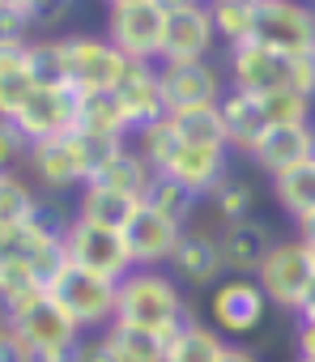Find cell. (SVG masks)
<instances>
[{"label":"cell","mask_w":315,"mask_h":362,"mask_svg":"<svg viewBox=\"0 0 315 362\" xmlns=\"http://www.w3.org/2000/svg\"><path fill=\"white\" fill-rule=\"evenodd\" d=\"M115 320L171 341L188 320H196V311L184 298V281L171 269H132L119 281V311H115Z\"/></svg>","instance_id":"obj_1"},{"label":"cell","mask_w":315,"mask_h":362,"mask_svg":"<svg viewBox=\"0 0 315 362\" xmlns=\"http://www.w3.org/2000/svg\"><path fill=\"white\" fill-rule=\"evenodd\" d=\"M226 73H230V86L247 94L302 90L315 98V56H285L251 39V43L226 47Z\"/></svg>","instance_id":"obj_2"},{"label":"cell","mask_w":315,"mask_h":362,"mask_svg":"<svg viewBox=\"0 0 315 362\" xmlns=\"http://www.w3.org/2000/svg\"><path fill=\"white\" fill-rule=\"evenodd\" d=\"M5 328H13L39 354V362H73V354L85 337V328L52 298V290H39L35 298L5 307Z\"/></svg>","instance_id":"obj_3"},{"label":"cell","mask_w":315,"mask_h":362,"mask_svg":"<svg viewBox=\"0 0 315 362\" xmlns=\"http://www.w3.org/2000/svg\"><path fill=\"white\" fill-rule=\"evenodd\" d=\"M56 52H60L64 81L77 94H111V90H119V81L136 64L107 35H85V30L81 35H56Z\"/></svg>","instance_id":"obj_4"},{"label":"cell","mask_w":315,"mask_h":362,"mask_svg":"<svg viewBox=\"0 0 315 362\" xmlns=\"http://www.w3.org/2000/svg\"><path fill=\"white\" fill-rule=\"evenodd\" d=\"M268 311H273V298L264 294V286L256 277H222L209 298H205V315L218 332H226L230 341H247L256 337L264 324H268Z\"/></svg>","instance_id":"obj_5"},{"label":"cell","mask_w":315,"mask_h":362,"mask_svg":"<svg viewBox=\"0 0 315 362\" xmlns=\"http://www.w3.org/2000/svg\"><path fill=\"white\" fill-rule=\"evenodd\" d=\"M47 290L85 332H102L119 311V281H111L102 273H90V269H81L73 260L60 269V277Z\"/></svg>","instance_id":"obj_6"},{"label":"cell","mask_w":315,"mask_h":362,"mask_svg":"<svg viewBox=\"0 0 315 362\" xmlns=\"http://www.w3.org/2000/svg\"><path fill=\"white\" fill-rule=\"evenodd\" d=\"M256 281L264 286V294L273 298L277 311L298 315L302 303H307L311 290H315V260H311L307 239H302V235L277 239V247L268 252V260H264V269L256 273Z\"/></svg>","instance_id":"obj_7"},{"label":"cell","mask_w":315,"mask_h":362,"mask_svg":"<svg viewBox=\"0 0 315 362\" xmlns=\"http://www.w3.org/2000/svg\"><path fill=\"white\" fill-rule=\"evenodd\" d=\"M102 35L136 64H158L162 60V39H167V9L153 0H124L107 5Z\"/></svg>","instance_id":"obj_8"},{"label":"cell","mask_w":315,"mask_h":362,"mask_svg":"<svg viewBox=\"0 0 315 362\" xmlns=\"http://www.w3.org/2000/svg\"><path fill=\"white\" fill-rule=\"evenodd\" d=\"M77 107H81V94L64 81H39L26 103L13 111V115H0L26 132V141H47V136H60V132H73L77 128Z\"/></svg>","instance_id":"obj_9"},{"label":"cell","mask_w":315,"mask_h":362,"mask_svg":"<svg viewBox=\"0 0 315 362\" xmlns=\"http://www.w3.org/2000/svg\"><path fill=\"white\" fill-rule=\"evenodd\" d=\"M64 243H69V260H73V264H81V269H90V273H102V277H111V281H124V277L136 269L124 230L102 226V222H90V218H81V214L73 218V230H69Z\"/></svg>","instance_id":"obj_10"},{"label":"cell","mask_w":315,"mask_h":362,"mask_svg":"<svg viewBox=\"0 0 315 362\" xmlns=\"http://www.w3.org/2000/svg\"><path fill=\"white\" fill-rule=\"evenodd\" d=\"M167 269H171L184 286H192V290H213L222 277H230V273H226V256H222L218 222H213V218H196V222H188L184 235H179V247H175V256H171Z\"/></svg>","instance_id":"obj_11"},{"label":"cell","mask_w":315,"mask_h":362,"mask_svg":"<svg viewBox=\"0 0 315 362\" xmlns=\"http://www.w3.org/2000/svg\"><path fill=\"white\" fill-rule=\"evenodd\" d=\"M256 43L285 56H315V5L311 0H264L256 13Z\"/></svg>","instance_id":"obj_12"},{"label":"cell","mask_w":315,"mask_h":362,"mask_svg":"<svg viewBox=\"0 0 315 362\" xmlns=\"http://www.w3.org/2000/svg\"><path fill=\"white\" fill-rule=\"evenodd\" d=\"M218 43V26L209 13V0H196L188 9L167 13V39H162V60L158 64H184V60H209Z\"/></svg>","instance_id":"obj_13"},{"label":"cell","mask_w":315,"mask_h":362,"mask_svg":"<svg viewBox=\"0 0 315 362\" xmlns=\"http://www.w3.org/2000/svg\"><path fill=\"white\" fill-rule=\"evenodd\" d=\"M179 235H184V222L158 214L145 201H141V209L124 226V239H128V252H132L136 269H167L175 247H179Z\"/></svg>","instance_id":"obj_14"},{"label":"cell","mask_w":315,"mask_h":362,"mask_svg":"<svg viewBox=\"0 0 315 362\" xmlns=\"http://www.w3.org/2000/svg\"><path fill=\"white\" fill-rule=\"evenodd\" d=\"M234 149L230 145H196V141H179L175 145V153L167 158V166H162V175H171L175 184H184V188H192L201 201L222 184V179L234 170Z\"/></svg>","instance_id":"obj_15"},{"label":"cell","mask_w":315,"mask_h":362,"mask_svg":"<svg viewBox=\"0 0 315 362\" xmlns=\"http://www.w3.org/2000/svg\"><path fill=\"white\" fill-rule=\"evenodd\" d=\"M162 86L175 107H205V103H222L230 90V73L226 64L209 60H184V64H162Z\"/></svg>","instance_id":"obj_16"},{"label":"cell","mask_w":315,"mask_h":362,"mask_svg":"<svg viewBox=\"0 0 315 362\" xmlns=\"http://www.w3.org/2000/svg\"><path fill=\"white\" fill-rule=\"evenodd\" d=\"M222 235V256H226V273L234 277H256L268 260V252L277 247V235L268 230L264 218H243V222H226L218 226Z\"/></svg>","instance_id":"obj_17"},{"label":"cell","mask_w":315,"mask_h":362,"mask_svg":"<svg viewBox=\"0 0 315 362\" xmlns=\"http://www.w3.org/2000/svg\"><path fill=\"white\" fill-rule=\"evenodd\" d=\"M115 94H119V103H124V111L136 128L171 115V98H167V86H162V64H132Z\"/></svg>","instance_id":"obj_18"},{"label":"cell","mask_w":315,"mask_h":362,"mask_svg":"<svg viewBox=\"0 0 315 362\" xmlns=\"http://www.w3.org/2000/svg\"><path fill=\"white\" fill-rule=\"evenodd\" d=\"M311 145H315V124H285V128H268L247 158L273 179L298 162H311Z\"/></svg>","instance_id":"obj_19"},{"label":"cell","mask_w":315,"mask_h":362,"mask_svg":"<svg viewBox=\"0 0 315 362\" xmlns=\"http://www.w3.org/2000/svg\"><path fill=\"white\" fill-rule=\"evenodd\" d=\"M222 119H226V141L234 153H251L256 141L268 132V119L260 111V94H247V90H226L222 98Z\"/></svg>","instance_id":"obj_20"},{"label":"cell","mask_w":315,"mask_h":362,"mask_svg":"<svg viewBox=\"0 0 315 362\" xmlns=\"http://www.w3.org/2000/svg\"><path fill=\"white\" fill-rule=\"evenodd\" d=\"M77 128L94 132V136H107V141H132L136 124L128 119L119 94H81V107H77Z\"/></svg>","instance_id":"obj_21"},{"label":"cell","mask_w":315,"mask_h":362,"mask_svg":"<svg viewBox=\"0 0 315 362\" xmlns=\"http://www.w3.org/2000/svg\"><path fill=\"white\" fill-rule=\"evenodd\" d=\"M73 205H77V214L90 218V222H102V226L124 230L128 218L141 209V197H132V192H124V188H111V184H85Z\"/></svg>","instance_id":"obj_22"},{"label":"cell","mask_w":315,"mask_h":362,"mask_svg":"<svg viewBox=\"0 0 315 362\" xmlns=\"http://www.w3.org/2000/svg\"><path fill=\"white\" fill-rule=\"evenodd\" d=\"M98 337H102L111 362H167V341L162 337L145 332V328H132L124 320H111Z\"/></svg>","instance_id":"obj_23"},{"label":"cell","mask_w":315,"mask_h":362,"mask_svg":"<svg viewBox=\"0 0 315 362\" xmlns=\"http://www.w3.org/2000/svg\"><path fill=\"white\" fill-rule=\"evenodd\" d=\"M226 345H230V337L196 315L167 341V362H222Z\"/></svg>","instance_id":"obj_24"},{"label":"cell","mask_w":315,"mask_h":362,"mask_svg":"<svg viewBox=\"0 0 315 362\" xmlns=\"http://www.w3.org/2000/svg\"><path fill=\"white\" fill-rule=\"evenodd\" d=\"M153 162L128 141V145H119L107 162H102V170L90 179V184H111V188H124V192H132V197H141L145 201V188L153 184Z\"/></svg>","instance_id":"obj_25"},{"label":"cell","mask_w":315,"mask_h":362,"mask_svg":"<svg viewBox=\"0 0 315 362\" xmlns=\"http://www.w3.org/2000/svg\"><path fill=\"white\" fill-rule=\"evenodd\" d=\"M273 201L294 226L302 218H311L315 214V162H298V166L273 175Z\"/></svg>","instance_id":"obj_26"},{"label":"cell","mask_w":315,"mask_h":362,"mask_svg":"<svg viewBox=\"0 0 315 362\" xmlns=\"http://www.w3.org/2000/svg\"><path fill=\"white\" fill-rule=\"evenodd\" d=\"M256 205H260V192H256L251 179L239 175V170H230L222 184L205 197V209H209V218H213L218 226H226V222H243V218H256Z\"/></svg>","instance_id":"obj_27"},{"label":"cell","mask_w":315,"mask_h":362,"mask_svg":"<svg viewBox=\"0 0 315 362\" xmlns=\"http://www.w3.org/2000/svg\"><path fill=\"white\" fill-rule=\"evenodd\" d=\"M43 201V188L22 170V166H5L0 170V226L26 222Z\"/></svg>","instance_id":"obj_28"},{"label":"cell","mask_w":315,"mask_h":362,"mask_svg":"<svg viewBox=\"0 0 315 362\" xmlns=\"http://www.w3.org/2000/svg\"><path fill=\"white\" fill-rule=\"evenodd\" d=\"M264 0H209V13L218 26V43L222 47H239L256 39V13Z\"/></svg>","instance_id":"obj_29"},{"label":"cell","mask_w":315,"mask_h":362,"mask_svg":"<svg viewBox=\"0 0 315 362\" xmlns=\"http://www.w3.org/2000/svg\"><path fill=\"white\" fill-rule=\"evenodd\" d=\"M171 128L179 132V141H196V145H230L226 141V119H222V103H205V107H175Z\"/></svg>","instance_id":"obj_30"},{"label":"cell","mask_w":315,"mask_h":362,"mask_svg":"<svg viewBox=\"0 0 315 362\" xmlns=\"http://www.w3.org/2000/svg\"><path fill=\"white\" fill-rule=\"evenodd\" d=\"M145 205H153L158 214H167V218H175V222H196L201 218V209H205V201L192 192V188H184V184H175L171 175H162L158 170L153 175V184L145 188Z\"/></svg>","instance_id":"obj_31"},{"label":"cell","mask_w":315,"mask_h":362,"mask_svg":"<svg viewBox=\"0 0 315 362\" xmlns=\"http://www.w3.org/2000/svg\"><path fill=\"white\" fill-rule=\"evenodd\" d=\"M260 111H264L268 128L315 124V98L302 94V90H273V94H260Z\"/></svg>","instance_id":"obj_32"},{"label":"cell","mask_w":315,"mask_h":362,"mask_svg":"<svg viewBox=\"0 0 315 362\" xmlns=\"http://www.w3.org/2000/svg\"><path fill=\"white\" fill-rule=\"evenodd\" d=\"M43 286V277L30 269V260L22 256H0V307H18L26 298H35Z\"/></svg>","instance_id":"obj_33"},{"label":"cell","mask_w":315,"mask_h":362,"mask_svg":"<svg viewBox=\"0 0 315 362\" xmlns=\"http://www.w3.org/2000/svg\"><path fill=\"white\" fill-rule=\"evenodd\" d=\"M132 145L153 162V170H162L167 166V158L175 153V145H179V132L171 128V119H153V124H145V128H136L132 132Z\"/></svg>","instance_id":"obj_34"},{"label":"cell","mask_w":315,"mask_h":362,"mask_svg":"<svg viewBox=\"0 0 315 362\" xmlns=\"http://www.w3.org/2000/svg\"><path fill=\"white\" fill-rule=\"evenodd\" d=\"M18 9L30 18V26L39 35H47V30H56L64 22V13L73 9V0H26V5H18Z\"/></svg>","instance_id":"obj_35"},{"label":"cell","mask_w":315,"mask_h":362,"mask_svg":"<svg viewBox=\"0 0 315 362\" xmlns=\"http://www.w3.org/2000/svg\"><path fill=\"white\" fill-rule=\"evenodd\" d=\"M0 362H39V354L13 328H5V332H0Z\"/></svg>","instance_id":"obj_36"},{"label":"cell","mask_w":315,"mask_h":362,"mask_svg":"<svg viewBox=\"0 0 315 362\" xmlns=\"http://www.w3.org/2000/svg\"><path fill=\"white\" fill-rule=\"evenodd\" d=\"M294 358L315 362V320L294 315Z\"/></svg>","instance_id":"obj_37"},{"label":"cell","mask_w":315,"mask_h":362,"mask_svg":"<svg viewBox=\"0 0 315 362\" xmlns=\"http://www.w3.org/2000/svg\"><path fill=\"white\" fill-rule=\"evenodd\" d=\"M73 362H111V354H107V345H102L98 332H85L81 345H77V354H73Z\"/></svg>","instance_id":"obj_38"},{"label":"cell","mask_w":315,"mask_h":362,"mask_svg":"<svg viewBox=\"0 0 315 362\" xmlns=\"http://www.w3.org/2000/svg\"><path fill=\"white\" fill-rule=\"evenodd\" d=\"M222 362H260V354H256L247 341H230L226 354H222Z\"/></svg>","instance_id":"obj_39"},{"label":"cell","mask_w":315,"mask_h":362,"mask_svg":"<svg viewBox=\"0 0 315 362\" xmlns=\"http://www.w3.org/2000/svg\"><path fill=\"white\" fill-rule=\"evenodd\" d=\"M298 235H302V239H307V243H315V214H311V218H302V222H298Z\"/></svg>","instance_id":"obj_40"},{"label":"cell","mask_w":315,"mask_h":362,"mask_svg":"<svg viewBox=\"0 0 315 362\" xmlns=\"http://www.w3.org/2000/svg\"><path fill=\"white\" fill-rule=\"evenodd\" d=\"M153 5H162L167 13H175V9H188V5H196V0H153Z\"/></svg>","instance_id":"obj_41"},{"label":"cell","mask_w":315,"mask_h":362,"mask_svg":"<svg viewBox=\"0 0 315 362\" xmlns=\"http://www.w3.org/2000/svg\"><path fill=\"white\" fill-rule=\"evenodd\" d=\"M298 315H302V320H315V290H311V298L302 303V311H298Z\"/></svg>","instance_id":"obj_42"},{"label":"cell","mask_w":315,"mask_h":362,"mask_svg":"<svg viewBox=\"0 0 315 362\" xmlns=\"http://www.w3.org/2000/svg\"><path fill=\"white\" fill-rule=\"evenodd\" d=\"M0 5H26V0H0Z\"/></svg>","instance_id":"obj_43"},{"label":"cell","mask_w":315,"mask_h":362,"mask_svg":"<svg viewBox=\"0 0 315 362\" xmlns=\"http://www.w3.org/2000/svg\"><path fill=\"white\" fill-rule=\"evenodd\" d=\"M102 5H124V0H102Z\"/></svg>","instance_id":"obj_44"},{"label":"cell","mask_w":315,"mask_h":362,"mask_svg":"<svg viewBox=\"0 0 315 362\" xmlns=\"http://www.w3.org/2000/svg\"><path fill=\"white\" fill-rule=\"evenodd\" d=\"M307 247H311V260H315V243H307Z\"/></svg>","instance_id":"obj_45"},{"label":"cell","mask_w":315,"mask_h":362,"mask_svg":"<svg viewBox=\"0 0 315 362\" xmlns=\"http://www.w3.org/2000/svg\"><path fill=\"white\" fill-rule=\"evenodd\" d=\"M311 162H315V145H311Z\"/></svg>","instance_id":"obj_46"},{"label":"cell","mask_w":315,"mask_h":362,"mask_svg":"<svg viewBox=\"0 0 315 362\" xmlns=\"http://www.w3.org/2000/svg\"><path fill=\"white\" fill-rule=\"evenodd\" d=\"M294 362H302V358H294Z\"/></svg>","instance_id":"obj_47"},{"label":"cell","mask_w":315,"mask_h":362,"mask_svg":"<svg viewBox=\"0 0 315 362\" xmlns=\"http://www.w3.org/2000/svg\"><path fill=\"white\" fill-rule=\"evenodd\" d=\"M311 5H315V0H311Z\"/></svg>","instance_id":"obj_48"}]
</instances>
